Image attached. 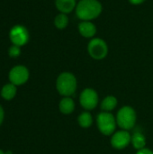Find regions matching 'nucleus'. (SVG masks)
Segmentation results:
<instances>
[{"label": "nucleus", "mask_w": 153, "mask_h": 154, "mask_svg": "<svg viewBox=\"0 0 153 154\" xmlns=\"http://www.w3.org/2000/svg\"><path fill=\"white\" fill-rule=\"evenodd\" d=\"M79 101L86 110H92L98 104L97 93L93 88H85L81 92Z\"/></svg>", "instance_id": "8"}, {"label": "nucleus", "mask_w": 153, "mask_h": 154, "mask_svg": "<svg viewBox=\"0 0 153 154\" xmlns=\"http://www.w3.org/2000/svg\"><path fill=\"white\" fill-rule=\"evenodd\" d=\"M78 125L81 127L88 128L93 124V118H92V116L88 112H84V113H82L81 115L78 116Z\"/></svg>", "instance_id": "17"}, {"label": "nucleus", "mask_w": 153, "mask_h": 154, "mask_svg": "<svg viewBox=\"0 0 153 154\" xmlns=\"http://www.w3.org/2000/svg\"><path fill=\"white\" fill-rule=\"evenodd\" d=\"M8 55L11 58H17L21 55V47L17 45H11L8 49Z\"/></svg>", "instance_id": "18"}, {"label": "nucleus", "mask_w": 153, "mask_h": 154, "mask_svg": "<svg viewBox=\"0 0 153 154\" xmlns=\"http://www.w3.org/2000/svg\"><path fill=\"white\" fill-rule=\"evenodd\" d=\"M58 92L64 97L72 96L77 90V79L70 72H62L56 80Z\"/></svg>", "instance_id": "2"}, {"label": "nucleus", "mask_w": 153, "mask_h": 154, "mask_svg": "<svg viewBox=\"0 0 153 154\" xmlns=\"http://www.w3.org/2000/svg\"><path fill=\"white\" fill-rule=\"evenodd\" d=\"M109 51L108 45L106 42L98 37L91 39L87 44V52L89 56L96 60H101L105 59Z\"/></svg>", "instance_id": "3"}, {"label": "nucleus", "mask_w": 153, "mask_h": 154, "mask_svg": "<svg viewBox=\"0 0 153 154\" xmlns=\"http://www.w3.org/2000/svg\"><path fill=\"white\" fill-rule=\"evenodd\" d=\"M103 5L99 0H79L77 4L75 13L81 21H92L101 15Z\"/></svg>", "instance_id": "1"}, {"label": "nucleus", "mask_w": 153, "mask_h": 154, "mask_svg": "<svg viewBox=\"0 0 153 154\" xmlns=\"http://www.w3.org/2000/svg\"><path fill=\"white\" fill-rule=\"evenodd\" d=\"M78 33L86 39L95 38L97 29L96 24L92 21H81L78 24Z\"/></svg>", "instance_id": "10"}, {"label": "nucleus", "mask_w": 153, "mask_h": 154, "mask_svg": "<svg viewBox=\"0 0 153 154\" xmlns=\"http://www.w3.org/2000/svg\"><path fill=\"white\" fill-rule=\"evenodd\" d=\"M4 117H5V112H4L3 107L0 106V125H2V123L4 121Z\"/></svg>", "instance_id": "21"}, {"label": "nucleus", "mask_w": 153, "mask_h": 154, "mask_svg": "<svg viewBox=\"0 0 153 154\" xmlns=\"http://www.w3.org/2000/svg\"><path fill=\"white\" fill-rule=\"evenodd\" d=\"M99 131L105 135H111L115 133L116 128V120L115 116L109 112H102L96 118Z\"/></svg>", "instance_id": "5"}, {"label": "nucleus", "mask_w": 153, "mask_h": 154, "mask_svg": "<svg viewBox=\"0 0 153 154\" xmlns=\"http://www.w3.org/2000/svg\"><path fill=\"white\" fill-rule=\"evenodd\" d=\"M117 106V99L114 96H107L101 103V108L105 112H110L114 110Z\"/></svg>", "instance_id": "16"}, {"label": "nucleus", "mask_w": 153, "mask_h": 154, "mask_svg": "<svg viewBox=\"0 0 153 154\" xmlns=\"http://www.w3.org/2000/svg\"><path fill=\"white\" fill-rule=\"evenodd\" d=\"M132 143L133 145V147L135 149H137L138 151L139 150H142L143 148H145V145H146V139H145V136L140 133V132H135L133 136H132Z\"/></svg>", "instance_id": "15"}, {"label": "nucleus", "mask_w": 153, "mask_h": 154, "mask_svg": "<svg viewBox=\"0 0 153 154\" xmlns=\"http://www.w3.org/2000/svg\"><path fill=\"white\" fill-rule=\"evenodd\" d=\"M0 154H5V152H4L2 150H0Z\"/></svg>", "instance_id": "23"}, {"label": "nucleus", "mask_w": 153, "mask_h": 154, "mask_svg": "<svg viewBox=\"0 0 153 154\" xmlns=\"http://www.w3.org/2000/svg\"><path fill=\"white\" fill-rule=\"evenodd\" d=\"M77 0H55V6L60 13L70 14L76 9Z\"/></svg>", "instance_id": "11"}, {"label": "nucleus", "mask_w": 153, "mask_h": 154, "mask_svg": "<svg viewBox=\"0 0 153 154\" xmlns=\"http://www.w3.org/2000/svg\"><path fill=\"white\" fill-rule=\"evenodd\" d=\"M130 4L133 5H140L142 4H143L146 0H128Z\"/></svg>", "instance_id": "20"}, {"label": "nucleus", "mask_w": 153, "mask_h": 154, "mask_svg": "<svg viewBox=\"0 0 153 154\" xmlns=\"http://www.w3.org/2000/svg\"><path fill=\"white\" fill-rule=\"evenodd\" d=\"M53 23H54V26L58 30H64L68 27L69 23V19L68 14L60 13L55 16Z\"/></svg>", "instance_id": "14"}, {"label": "nucleus", "mask_w": 153, "mask_h": 154, "mask_svg": "<svg viewBox=\"0 0 153 154\" xmlns=\"http://www.w3.org/2000/svg\"><path fill=\"white\" fill-rule=\"evenodd\" d=\"M60 110L62 114L64 115H69L74 111L75 108V103L73 101L72 98L69 97H65L64 98H62L60 102L59 105Z\"/></svg>", "instance_id": "12"}, {"label": "nucleus", "mask_w": 153, "mask_h": 154, "mask_svg": "<svg viewBox=\"0 0 153 154\" xmlns=\"http://www.w3.org/2000/svg\"><path fill=\"white\" fill-rule=\"evenodd\" d=\"M136 154H153V152L151 150H150V149L143 148V149H142V150H139Z\"/></svg>", "instance_id": "19"}, {"label": "nucleus", "mask_w": 153, "mask_h": 154, "mask_svg": "<svg viewBox=\"0 0 153 154\" xmlns=\"http://www.w3.org/2000/svg\"><path fill=\"white\" fill-rule=\"evenodd\" d=\"M30 77L29 69L23 65H17L12 68L8 74L10 83L15 86H22L25 84Z\"/></svg>", "instance_id": "7"}, {"label": "nucleus", "mask_w": 153, "mask_h": 154, "mask_svg": "<svg viewBox=\"0 0 153 154\" xmlns=\"http://www.w3.org/2000/svg\"><path fill=\"white\" fill-rule=\"evenodd\" d=\"M16 92H17L16 86L12 83H8L2 88L1 97L5 100H12L15 97Z\"/></svg>", "instance_id": "13"}, {"label": "nucleus", "mask_w": 153, "mask_h": 154, "mask_svg": "<svg viewBox=\"0 0 153 154\" xmlns=\"http://www.w3.org/2000/svg\"><path fill=\"white\" fill-rule=\"evenodd\" d=\"M9 39L12 44L22 47L28 43L30 40V33L25 26L22 24H16L10 29Z\"/></svg>", "instance_id": "6"}, {"label": "nucleus", "mask_w": 153, "mask_h": 154, "mask_svg": "<svg viewBox=\"0 0 153 154\" xmlns=\"http://www.w3.org/2000/svg\"><path fill=\"white\" fill-rule=\"evenodd\" d=\"M116 123L124 130H129L133 128L136 124V113L131 106L122 107L116 116Z\"/></svg>", "instance_id": "4"}, {"label": "nucleus", "mask_w": 153, "mask_h": 154, "mask_svg": "<svg viewBox=\"0 0 153 154\" xmlns=\"http://www.w3.org/2000/svg\"><path fill=\"white\" fill-rule=\"evenodd\" d=\"M5 154H13V152H6Z\"/></svg>", "instance_id": "22"}, {"label": "nucleus", "mask_w": 153, "mask_h": 154, "mask_svg": "<svg viewBox=\"0 0 153 154\" xmlns=\"http://www.w3.org/2000/svg\"><path fill=\"white\" fill-rule=\"evenodd\" d=\"M132 141V136L131 134L124 130V131H119L114 134L111 139V144L115 149L117 150H122L126 148Z\"/></svg>", "instance_id": "9"}]
</instances>
